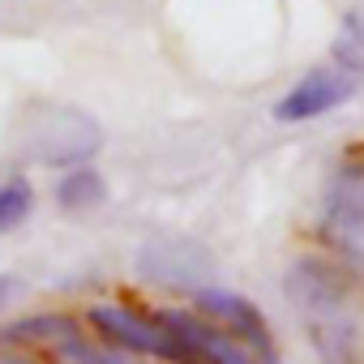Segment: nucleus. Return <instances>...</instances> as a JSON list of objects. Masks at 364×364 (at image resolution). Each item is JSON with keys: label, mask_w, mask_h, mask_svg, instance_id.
<instances>
[{"label": "nucleus", "mask_w": 364, "mask_h": 364, "mask_svg": "<svg viewBox=\"0 0 364 364\" xmlns=\"http://www.w3.org/2000/svg\"><path fill=\"white\" fill-rule=\"evenodd\" d=\"M103 198H107V185H103V176L90 171V167H69L60 176V185H56V202L65 210H73V215L77 210H95Z\"/></svg>", "instance_id": "nucleus-8"}, {"label": "nucleus", "mask_w": 364, "mask_h": 364, "mask_svg": "<svg viewBox=\"0 0 364 364\" xmlns=\"http://www.w3.org/2000/svg\"><path fill=\"white\" fill-rule=\"evenodd\" d=\"M347 99H355V73H347L343 65H338V69H309V73L274 103V120H283V124H304V120H317V116L343 107Z\"/></svg>", "instance_id": "nucleus-4"}, {"label": "nucleus", "mask_w": 364, "mask_h": 364, "mask_svg": "<svg viewBox=\"0 0 364 364\" xmlns=\"http://www.w3.org/2000/svg\"><path fill=\"white\" fill-rule=\"evenodd\" d=\"M198 304L228 330V334H236L253 355H257V364H283L279 360V351H274V338H270V326H266V317H262V309L253 304V300H245V296H232V291H198Z\"/></svg>", "instance_id": "nucleus-5"}, {"label": "nucleus", "mask_w": 364, "mask_h": 364, "mask_svg": "<svg viewBox=\"0 0 364 364\" xmlns=\"http://www.w3.org/2000/svg\"><path fill=\"white\" fill-rule=\"evenodd\" d=\"M163 317L176 326L180 338L198 351L202 364H257V355L236 334H228L219 321H206V317H193V313H163Z\"/></svg>", "instance_id": "nucleus-7"}, {"label": "nucleus", "mask_w": 364, "mask_h": 364, "mask_svg": "<svg viewBox=\"0 0 364 364\" xmlns=\"http://www.w3.org/2000/svg\"><path fill=\"white\" fill-rule=\"evenodd\" d=\"M31 210H35V189L26 180H5V185H0V232L22 228Z\"/></svg>", "instance_id": "nucleus-10"}, {"label": "nucleus", "mask_w": 364, "mask_h": 364, "mask_svg": "<svg viewBox=\"0 0 364 364\" xmlns=\"http://www.w3.org/2000/svg\"><path fill=\"white\" fill-rule=\"evenodd\" d=\"M90 321L112 347H129V351L159 355V360H171V364H202L198 351L176 334V326L163 313H137V309H124V304H95Z\"/></svg>", "instance_id": "nucleus-2"}, {"label": "nucleus", "mask_w": 364, "mask_h": 364, "mask_svg": "<svg viewBox=\"0 0 364 364\" xmlns=\"http://www.w3.org/2000/svg\"><path fill=\"white\" fill-rule=\"evenodd\" d=\"M18 296V279H9V274H0V309H5L9 300Z\"/></svg>", "instance_id": "nucleus-11"}, {"label": "nucleus", "mask_w": 364, "mask_h": 364, "mask_svg": "<svg viewBox=\"0 0 364 364\" xmlns=\"http://www.w3.org/2000/svg\"><path fill=\"white\" fill-rule=\"evenodd\" d=\"M287 300L300 313V326L326 364H355L360 321H355V300L347 291V279L338 270L313 257L296 262L287 270Z\"/></svg>", "instance_id": "nucleus-1"}, {"label": "nucleus", "mask_w": 364, "mask_h": 364, "mask_svg": "<svg viewBox=\"0 0 364 364\" xmlns=\"http://www.w3.org/2000/svg\"><path fill=\"white\" fill-rule=\"evenodd\" d=\"M0 364H35V360H26V355H18V351H0Z\"/></svg>", "instance_id": "nucleus-12"}, {"label": "nucleus", "mask_w": 364, "mask_h": 364, "mask_svg": "<svg viewBox=\"0 0 364 364\" xmlns=\"http://www.w3.org/2000/svg\"><path fill=\"white\" fill-rule=\"evenodd\" d=\"M321 240L334 249L338 262H347L355 274H364V159L343 163L338 176L330 180Z\"/></svg>", "instance_id": "nucleus-3"}, {"label": "nucleus", "mask_w": 364, "mask_h": 364, "mask_svg": "<svg viewBox=\"0 0 364 364\" xmlns=\"http://www.w3.org/2000/svg\"><path fill=\"white\" fill-rule=\"evenodd\" d=\"M334 60H338L347 73H364V5H360V9H347V18L338 22Z\"/></svg>", "instance_id": "nucleus-9"}, {"label": "nucleus", "mask_w": 364, "mask_h": 364, "mask_svg": "<svg viewBox=\"0 0 364 364\" xmlns=\"http://www.w3.org/2000/svg\"><path fill=\"white\" fill-rule=\"evenodd\" d=\"M35 141L48 146L39 150V163H77L99 150V124L82 112H56V116H43V129Z\"/></svg>", "instance_id": "nucleus-6"}]
</instances>
